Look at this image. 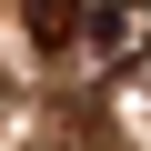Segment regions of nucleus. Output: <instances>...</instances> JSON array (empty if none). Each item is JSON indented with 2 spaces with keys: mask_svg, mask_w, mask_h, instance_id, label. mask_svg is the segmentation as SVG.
Returning a JSON list of instances; mask_svg holds the SVG:
<instances>
[{
  "mask_svg": "<svg viewBox=\"0 0 151 151\" xmlns=\"http://www.w3.org/2000/svg\"><path fill=\"white\" fill-rule=\"evenodd\" d=\"M91 40H101V60H141L151 50V0H111L91 20Z\"/></svg>",
  "mask_w": 151,
  "mask_h": 151,
  "instance_id": "nucleus-1",
  "label": "nucleus"
},
{
  "mask_svg": "<svg viewBox=\"0 0 151 151\" xmlns=\"http://www.w3.org/2000/svg\"><path fill=\"white\" fill-rule=\"evenodd\" d=\"M70 40H81V0H30V50H70Z\"/></svg>",
  "mask_w": 151,
  "mask_h": 151,
  "instance_id": "nucleus-2",
  "label": "nucleus"
}]
</instances>
